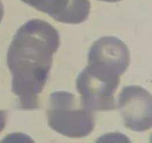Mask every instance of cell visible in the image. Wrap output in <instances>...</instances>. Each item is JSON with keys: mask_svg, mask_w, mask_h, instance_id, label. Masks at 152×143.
<instances>
[{"mask_svg": "<svg viewBox=\"0 0 152 143\" xmlns=\"http://www.w3.org/2000/svg\"><path fill=\"white\" fill-rule=\"evenodd\" d=\"M60 45L59 33L48 22L32 19L22 25L7 52V65L12 76V90L19 108H39V95L48 78L53 55Z\"/></svg>", "mask_w": 152, "mask_h": 143, "instance_id": "1", "label": "cell"}, {"mask_svg": "<svg viewBox=\"0 0 152 143\" xmlns=\"http://www.w3.org/2000/svg\"><path fill=\"white\" fill-rule=\"evenodd\" d=\"M47 119L52 130L67 137H86L95 128L93 111L82 106L69 92L57 91L51 94Z\"/></svg>", "mask_w": 152, "mask_h": 143, "instance_id": "2", "label": "cell"}, {"mask_svg": "<svg viewBox=\"0 0 152 143\" xmlns=\"http://www.w3.org/2000/svg\"><path fill=\"white\" fill-rule=\"evenodd\" d=\"M120 76L104 65L88 63L76 78V88L82 106L91 111L115 109V94L120 84Z\"/></svg>", "mask_w": 152, "mask_h": 143, "instance_id": "3", "label": "cell"}, {"mask_svg": "<svg viewBox=\"0 0 152 143\" xmlns=\"http://www.w3.org/2000/svg\"><path fill=\"white\" fill-rule=\"evenodd\" d=\"M118 109L124 125L130 130L141 132L151 128V95L143 87L123 88L119 95Z\"/></svg>", "mask_w": 152, "mask_h": 143, "instance_id": "4", "label": "cell"}, {"mask_svg": "<svg viewBox=\"0 0 152 143\" xmlns=\"http://www.w3.org/2000/svg\"><path fill=\"white\" fill-rule=\"evenodd\" d=\"M88 63L103 65L121 76L130 63V53L126 44L118 38L104 36L91 46L88 54Z\"/></svg>", "mask_w": 152, "mask_h": 143, "instance_id": "5", "label": "cell"}, {"mask_svg": "<svg viewBox=\"0 0 152 143\" xmlns=\"http://www.w3.org/2000/svg\"><path fill=\"white\" fill-rule=\"evenodd\" d=\"M42 12L46 13L57 22L80 24L88 18L89 0H21Z\"/></svg>", "mask_w": 152, "mask_h": 143, "instance_id": "6", "label": "cell"}, {"mask_svg": "<svg viewBox=\"0 0 152 143\" xmlns=\"http://www.w3.org/2000/svg\"><path fill=\"white\" fill-rule=\"evenodd\" d=\"M6 111L5 110H0V132L3 130L6 125Z\"/></svg>", "mask_w": 152, "mask_h": 143, "instance_id": "7", "label": "cell"}, {"mask_svg": "<svg viewBox=\"0 0 152 143\" xmlns=\"http://www.w3.org/2000/svg\"><path fill=\"white\" fill-rule=\"evenodd\" d=\"M4 16V7L2 1L0 0V22H2V18Z\"/></svg>", "mask_w": 152, "mask_h": 143, "instance_id": "8", "label": "cell"}, {"mask_svg": "<svg viewBox=\"0 0 152 143\" xmlns=\"http://www.w3.org/2000/svg\"><path fill=\"white\" fill-rule=\"evenodd\" d=\"M99 1L107 2H120V1H121V0H99Z\"/></svg>", "mask_w": 152, "mask_h": 143, "instance_id": "9", "label": "cell"}]
</instances>
